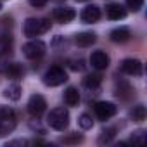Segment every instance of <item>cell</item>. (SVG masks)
<instances>
[{
  "instance_id": "obj_1",
  "label": "cell",
  "mask_w": 147,
  "mask_h": 147,
  "mask_svg": "<svg viewBox=\"0 0 147 147\" xmlns=\"http://www.w3.org/2000/svg\"><path fill=\"white\" fill-rule=\"evenodd\" d=\"M50 30V23L47 19H38V18H28L23 24V33L26 36H38L43 35Z\"/></svg>"
},
{
  "instance_id": "obj_2",
  "label": "cell",
  "mask_w": 147,
  "mask_h": 147,
  "mask_svg": "<svg viewBox=\"0 0 147 147\" xmlns=\"http://www.w3.org/2000/svg\"><path fill=\"white\" fill-rule=\"evenodd\" d=\"M47 123H49L50 128L62 131V130H66L67 125H69V113H67L64 107H55V109H52V111L49 113Z\"/></svg>"
},
{
  "instance_id": "obj_3",
  "label": "cell",
  "mask_w": 147,
  "mask_h": 147,
  "mask_svg": "<svg viewBox=\"0 0 147 147\" xmlns=\"http://www.w3.org/2000/svg\"><path fill=\"white\" fill-rule=\"evenodd\" d=\"M66 80H67L66 71H64L62 67H57V66L50 67L45 75H43V83H45L47 87H59V85H62Z\"/></svg>"
},
{
  "instance_id": "obj_4",
  "label": "cell",
  "mask_w": 147,
  "mask_h": 147,
  "mask_svg": "<svg viewBox=\"0 0 147 147\" xmlns=\"http://www.w3.org/2000/svg\"><path fill=\"white\" fill-rule=\"evenodd\" d=\"M45 49L47 47H45V43L42 40H31L23 47V54L28 59H40L45 54Z\"/></svg>"
},
{
  "instance_id": "obj_5",
  "label": "cell",
  "mask_w": 147,
  "mask_h": 147,
  "mask_svg": "<svg viewBox=\"0 0 147 147\" xmlns=\"http://www.w3.org/2000/svg\"><path fill=\"white\" fill-rule=\"evenodd\" d=\"M45 107H47V102H45V99L40 94H33L30 97V100H28V111H30L31 116H35V118L42 116L43 111H45Z\"/></svg>"
},
{
  "instance_id": "obj_6",
  "label": "cell",
  "mask_w": 147,
  "mask_h": 147,
  "mask_svg": "<svg viewBox=\"0 0 147 147\" xmlns=\"http://www.w3.org/2000/svg\"><path fill=\"white\" fill-rule=\"evenodd\" d=\"M94 111H95V116H97L99 119L106 121V119H109V118H113V116L116 114V106H114L113 102L102 100V102H97V104L94 106Z\"/></svg>"
},
{
  "instance_id": "obj_7",
  "label": "cell",
  "mask_w": 147,
  "mask_h": 147,
  "mask_svg": "<svg viewBox=\"0 0 147 147\" xmlns=\"http://www.w3.org/2000/svg\"><path fill=\"white\" fill-rule=\"evenodd\" d=\"M121 71L126 73V75H131V76H138L142 75V62L138 59H125L121 62Z\"/></svg>"
},
{
  "instance_id": "obj_8",
  "label": "cell",
  "mask_w": 147,
  "mask_h": 147,
  "mask_svg": "<svg viewBox=\"0 0 147 147\" xmlns=\"http://www.w3.org/2000/svg\"><path fill=\"white\" fill-rule=\"evenodd\" d=\"M52 16L59 23H69V21H73L76 18V12L73 11L71 7H57V9H54Z\"/></svg>"
},
{
  "instance_id": "obj_9",
  "label": "cell",
  "mask_w": 147,
  "mask_h": 147,
  "mask_svg": "<svg viewBox=\"0 0 147 147\" xmlns=\"http://www.w3.org/2000/svg\"><path fill=\"white\" fill-rule=\"evenodd\" d=\"M90 64L95 67V69H106L109 66V55L102 50H95L92 55H90Z\"/></svg>"
},
{
  "instance_id": "obj_10",
  "label": "cell",
  "mask_w": 147,
  "mask_h": 147,
  "mask_svg": "<svg viewBox=\"0 0 147 147\" xmlns=\"http://www.w3.org/2000/svg\"><path fill=\"white\" fill-rule=\"evenodd\" d=\"M82 21L83 23H88V24H92V23H97L99 19H100V9L97 7V5H88V7H85L83 11H82Z\"/></svg>"
},
{
  "instance_id": "obj_11",
  "label": "cell",
  "mask_w": 147,
  "mask_h": 147,
  "mask_svg": "<svg viewBox=\"0 0 147 147\" xmlns=\"http://www.w3.org/2000/svg\"><path fill=\"white\" fill-rule=\"evenodd\" d=\"M106 12H107V18L113 21H119V19L126 18V9L119 4H109L106 7Z\"/></svg>"
},
{
  "instance_id": "obj_12",
  "label": "cell",
  "mask_w": 147,
  "mask_h": 147,
  "mask_svg": "<svg viewBox=\"0 0 147 147\" xmlns=\"http://www.w3.org/2000/svg\"><path fill=\"white\" fill-rule=\"evenodd\" d=\"M111 40L114 43H125L130 40V30L128 28H116L111 31Z\"/></svg>"
},
{
  "instance_id": "obj_13",
  "label": "cell",
  "mask_w": 147,
  "mask_h": 147,
  "mask_svg": "<svg viewBox=\"0 0 147 147\" xmlns=\"http://www.w3.org/2000/svg\"><path fill=\"white\" fill-rule=\"evenodd\" d=\"M75 42H76V45H80V47H88V45H92V43L95 42V35L90 33V31L78 33V35L75 36Z\"/></svg>"
},
{
  "instance_id": "obj_14",
  "label": "cell",
  "mask_w": 147,
  "mask_h": 147,
  "mask_svg": "<svg viewBox=\"0 0 147 147\" xmlns=\"http://www.w3.org/2000/svg\"><path fill=\"white\" fill-rule=\"evenodd\" d=\"M64 102L67 106H76L80 102V92L75 88V87H69L66 92H64Z\"/></svg>"
},
{
  "instance_id": "obj_15",
  "label": "cell",
  "mask_w": 147,
  "mask_h": 147,
  "mask_svg": "<svg viewBox=\"0 0 147 147\" xmlns=\"http://www.w3.org/2000/svg\"><path fill=\"white\" fill-rule=\"evenodd\" d=\"M16 128V118H4L0 116V135H7Z\"/></svg>"
},
{
  "instance_id": "obj_16",
  "label": "cell",
  "mask_w": 147,
  "mask_h": 147,
  "mask_svg": "<svg viewBox=\"0 0 147 147\" xmlns=\"http://www.w3.org/2000/svg\"><path fill=\"white\" fill-rule=\"evenodd\" d=\"M4 97L5 99H9V100H19V97H21V87L19 85H9L5 90H4Z\"/></svg>"
},
{
  "instance_id": "obj_17",
  "label": "cell",
  "mask_w": 147,
  "mask_h": 147,
  "mask_svg": "<svg viewBox=\"0 0 147 147\" xmlns=\"http://www.w3.org/2000/svg\"><path fill=\"white\" fill-rule=\"evenodd\" d=\"M85 87L90 88V90H99L100 87V76L99 75H90L85 78Z\"/></svg>"
},
{
  "instance_id": "obj_18",
  "label": "cell",
  "mask_w": 147,
  "mask_h": 147,
  "mask_svg": "<svg viewBox=\"0 0 147 147\" xmlns=\"http://www.w3.org/2000/svg\"><path fill=\"white\" fill-rule=\"evenodd\" d=\"M130 142H131V144H137V145H144V144H145V131H144V130L135 131V133L131 135Z\"/></svg>"
},
{
  "instance_id": "obj_19",
  "label": "cell",
  "mask_w": 147,
  "mask_h": 147,
  "mask_svg": "<svg viewBox=\"0 0 147 147\" xmlns=\"http://www.w3.org/2000/svg\"><path fill=\"white\" fill-rule=\"evenodd\" d=\"M131 118H133L135 121H142V119H145V107H144V106H137V107H133V111H131Z\"/></svg>"
},
{
  "instance_id": "obj_20",
  "label": "cell",
  "mask_w": 147,
  "mask_h": 147,
  "mask_svg": "<svg viewBox=\"0 0 147 147\" xmlns=\"http://www.w3.org/2000/svg\"><path fill=\"white\" fill-rule=\"evenodd\" d=\"M78 125H80L83 130H88V128H92V126H94V119H92L88 114H82V116H80V119H78Z\"/></svg>"
},
{
  "instance_id": "obj_21",
  "label": "cell",
  "mask_w": 147,
  "mask_h": 147,
  "mask_svg": "<svg viewBox=\"0 0 147 147\" xmlns=\"http://www.w3.org/2000/svg\"><path fill=\"white\" fill-rule=\"evenodd\" d=\"M114 131H116L114 128H107V130H104L102 135H100V138H99V142H100V144H104V142H111V138H114V135H116Z\"/></svg>"
},
{
  "instance_id": "obj_22",
  "label": "cell",
  "mask_w": 147,
  "mask_h": 147,
  "mask_svg": "<svg viewBox=\"0 0 147 147\" xmlns=\"http://www.w3.org/2000/svg\"><path fill=\"white\" fill-rule=\"evenodd\" d=\"M126 4H128V7H130L133 12H137V11H140V9H142L144 0H126Z\"/></svg>"
},
{
  "instance_id": "obj_23",
  "label": "cell",
  "mask_w": 147,
  "mask_h": 147,
  "mask_svg": "<svg viewBox=\"0 0 147 147\" xmlns=\"http://www.w3.org/2000/svg\"><path fill=\"white\" fill-rule=\"evenodd\" d=\"M83 61L80 59V61H73V64H71V69H75V71H83Z\"/></svg>"
},
{
  "instance_id": "obj_24",
  "label": "cell",
  "mask_w": 147,
  "mask_h": 147,
  "mask_svg": "<svg viewBox=\"0 0 147 147\" xmlns=\"http://www.w3.org/2000/svg\"><path fill=\"white\" fill-rule=\"evenodd\" d=\"M28 2L33 5V7H43L47 4V0H28Z\"/></svg>"
},
{
  "instance_id": "obj_25",
  "label": "cell",
  "mask_w": 147,
  "mask_h": 147,
  "mask_svg": "<svg viewBox=\"0 0 147 147\" xmlns=\"http://www.w3.org/2000/svg\"><path fill=\"white\" fill-rule=\"evenodd\" d=\"M0 9H2V2H0Z\"/></svg>"
},
{
  "instance_id": "obj_26",
  "label": "cell",
  "mask_w": 147,
  "mask_h": 147,
  "mask_svg": "<svg viewBox=\"0 0 147 147\" xmlns=\"http://www.w3.org/2000/svg\"><path fill=\"white\" fill-rule=\"evenodd\" d=\"M78 2H83V0H78Z\"/></svg>"
}]
</instances>
